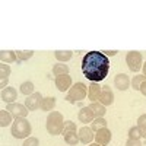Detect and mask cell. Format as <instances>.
Returning <instances> with one entry per match:
<instances>
[{
  "mask_svg": "<svg viewBox=\"0 0 146 146\" xmlns=\"http://www.w3.org/2000/svg\"><path fill=\"white\" fill-rule=\"evenodd\" d=\"M16 56H18V60L23 62V60H29L32 56H34V51L31 50H23V51H16Z\"/></svg>",
  "mask_w": 146,
  "mask_h": 146,
  "instance_id": "83f0119b",
  "label": "cell"
},
{
  "mask_svg": "<svg viewBox=\"0 0 146 146\" xmlns=\"http://www.w3.org/2000/svg\"><path fill=\"white\" fill-rule=\"evenodd\" d=\"M54 56H56V58L58 60V62H69V60L72 58V56H73V53L72 51H56L54 53Z\"/></svg>",
  "mask_w": 146,
  "mask_h": 146,
  "instance_id": "484cf974",
  "label": "cell"
},
{
  "mask_svg": "<svg viewBox=\"0 0 146 146\" xmlns=\"http://www.w3.org/2000/svg\"><path fill=\"white\" fill-rule=\"evenodd\" d=\"M0 60L2 63H13L18 60V56H16V51H10V50H2L0 51Z\"/></svg>",
  "mask_w": 146,
  "mask_h": 146,
  "instance_id": "ac0fdd59",
  "label": "cell"
},
{
  "mask_svg": "<svg viewBox=\"0 0 146 146\" xmlns=\"http://www.w3.org/2000/svg\"><path fill=\"white\" fill-rule=\"evenodd\" d=\"M146 80V76L145 75H137L133 78L131 80V88L135 89V91H140V86H142V83Z\"/></svg>",
  "mask_w": 146,
  "mask_h": 146,
  "instance_id": "d4e9b609",
  "label": "cell"
},
{
  "mask_svg": "<svg viewBox=\"0 0 146 146\" xmlns=\"http://www.w3.org/2000/svg\"><path fill=\"white\" fill-rule=\"evenodd\" d=\"M32 131L31 123L27 118H15L12 124V135L16 139H27Z\"/></svg>",
  "mask_w": 146,
  "mask_h": 146,
  "instance_id": "3957f363",
  "label": "cell"
},
{
  "mask_svg": "<svg viewBox=\"0 0 146 146\" xmlns=\"http://www.w3.org/2000/svg\"><path fill=\"white\" fill-rule=\"evenodd\" d=\"M62 135L64 136L66 143H69V145H72V146H75V145H78V143L80 142V140H79V133H78V130H76V124L73 123V121H70V120L64 121V129H63Z\"/></svg>",
  "mask_w": 146,
  "mask_h": 146,
  "instance_id": "5b68a950",
  "label": "cell"
},
{
  "mask_svg": "<svg viewBox=\"0 0 146 146\" xmlns=\"http://www.w3.org/2000/svg\"><path fill=\"white\" fill-rule=\"evenodd\" d=\"M140 137H143V136H142V131H140V129L137 126L136 127H131L129 130V139H139L140 140Z\"/></svg>",
  "mask_w": 146,
  "mask_h": 146,
  "instance_id": "f1b7e54d",
  "label": "cell"
},
{
  "mask_svg": "<svg viewBox=\"0 0 146 146\" xmlns=\"http://www.w3.org/2000/svg\"><path fill=\"white\" fill-rule=\"evenodd\" d=\"M126 63L131 72H139L142 69V54L139 51H130L126 56Z\"/></svg>",
  "mask_w": 146,
  "mask_h": 146,
  "instance_id": "8992f818",
  "label": "cell"
},
{
  "mask_svg": "<svg viewBox=\"0 0 146 146\" xmlns=\"http://www.w3.org/2000/svg\"><path fill=\"white\" fill-rule=\"evenodd\" d=\"M12 123V114L7 110H0V126L6 127Z\"/></svg>",
  "mask_w": 146,
  "mask_h": 146,
  "instance_id": "44dd1931",
  "label": "cell"
},
{
  "mask_svg": "<svg viewBox=\"0 0 146 146\" xmlns=\"http://www.w3.org/2000/svg\"><path fill=\"white\" fill-rule=\"evenodd\" d=\"M140 92H142V94L146 96V80L142 83V86H140Z\"/></svg>",
  "mask_w": 146,
  "mask_h": 146,
  "instance_id": "1f68e13d",
  "label": "cell"
},
{
  "mask_svg": "<svg viewBox=\"0 0 146 146\" xmlns=\"http://www.w3.org/2000/svg\"><path fill=\"white\" fill-rule=\"evenodd\" d=\"M21 92L23 94V95H27V96H29V95H32L35 91H34V83L32 82H23L22 85H21Z\"/></svg>",
  "mask_w": 146,
  "mask_h": 146,
  "instance_id": "cb8c5ba5",
  "label": "cell"
},
{
  "mask_svg": "<svg viewBox=\"0 0 146 146\" xmlns=\"http://www.w3.org/2000/svg\"><path fill=\"white\" fill-rule=\"evenodd\" d=\"M114 86H115L117 89H120V91L129 89V86H130V79H129V76L126 75V73H120V75H117L115 79H114Z\"/></svg>",
  "mask_w": 146,
  "mask_h": 146,
  "instance_id": "7c38bea8",
  "label": "cell"
},
{
  "mask_svg": "<svg viewBox=\"0 0 146 146\" xmlns=\"http://www.w3.org/2000/svg\"><path fill=\"white\" fill-rule=\"evenodd\" d=\"M18 96V92L15 88H5L2 89V101L7 102V104H13Z\"/></svg>",
  "mask_w": 146,
  "mask_h": 146,
  "instance_id": "2e32d148",
  "label": "cell"
},
{
  "mask_svg": "<svg viewBox=\"0 0 146 146\" xmlns=\"http://www.w3.org/2000/svg\"><path fill=\"white\" fill-rule=\"evenodd\" d=\"M23 146H40V142L36 137H27V140L23 142Z\"/></svg>",
  "mask_w": 146,
  "mask_h": 146,
  "instance_id": "f546056e",
  "label": "cell"
},
{
  "mask_svg": "<svg viewBox=\"0 0 146 146\" xmlns=\"http://www.w3.org/2000/svg\"><path fill=\"white\" fill-rule=\"evenodd\" d=\"M100 102L102 105H111L114 102V94L110 89V86H102V91L100 95Z\"/></svg>",
  "mask_w": 146,
  "mask_h": 146,
  "instance_id": "4fadbf2b",
  "label": "cell"
},
{
  "mask_svg": "<svg viewBox=\"0 0 146 146\" xmlns=\"http://www.w3.org/2000/svg\"><path fill=\"white\" fill-rule=\"evenodd\" d=\"M101 91H102V88L100 86V83L92 82V83L89 85V86H88V98H89L92 102H96V101L100 100Z\"/></svg>",
  "mask_w": 146,
  "mask_h": 146,
  "instance_id": "5bb4252c",
  "label": "cell"
},
{
  "mask_svg": "<svg viewBox=\"0 0 146 146\" xmlns=\"http://www.w3.org/2000/svg\"><path fill=\"white\" fill-rule=\"evenodd\" d=\"M79 140L82 142V143H85V145H91V142L95 139V135H94V130L91 129V127H82V129H79Z\"/></svg>",
  "mask_w": 146,
  "mask_h": 146,
  "instance_id": "8fae6325",
  "label": "cell"
},
{
  "mask_svg": "<svg viewBox=\"0 0 146 146\" xmlns=\"http://www.w3.org/2000/svg\"><path fill=\"white\" fill-rule=\"evenodd\" d=\"M9 76H10V67L9 64L6 63H2L0 64V85H2V88H7L6 85L9 82Z\"/></svg>",
  "mask_w": 146,
  "mask_h": 146,
  "instance_id": "e0dca14e",
  "label": "cell"
},
{
  "mask_svg": "<svg viewBox=\"0 0 146 146\" xmlns=\"http://www.w3.org/2000/svg\"><path fill=\"white\" fill-rule=\"evenodd\" d=\"M54 107H56V98H54V96H47V98H42V101H41V110H42V111H53Z\"/></svg>",
  "mask_w": 146,
  "mask_h": 146,
  "instance_id": "ffe728a7",
  "label": "cell"
},
{
  "mask_svg": "<svg viewBox=\"0 0 146 146\" xmlns=\"http://www.w3.org/2000/svg\"><path fill=\"white\" fill-rule=\"evenodd\" d=\"M126 146H142V143L139 139H129L126 142Z\"/></svg>",
  "mask_w": 146,
  "mask_h": 146,
  "instance_id": "4dcf8cb0",
  "label": "cell"
},
{
  "mask_svg": "<svg viewBox=\"0 0 146 146\" xmlns=\"http://www.w3.org/2000/svg\"><path fill=\"white\" fill-rule=\"evenodd\" d=\"M56 86L60 92L69 91L72 88V78L69 75H62V76H56Z\"/></svg>",
  "mask_w": 146,
  "mask_h": 146,
  "instance_id": "9c48e42d",
  "label": "cell"
},
{
  "mask_svg": "<svg viewBox=\"0 0 146 146\" xmlns=\"http://www.w3.org/2000/svg\"><path fill=\"white\" fill-rule=\"evenodd\" d=\"M102 53H105L107 56H115V54H117V51H115V50H111V51L108 50V51H102Z\"/></svg>",
  "mask_w": 146,
  "mask_h": 146,
  "instance_id": "d6a6232c",
  "label": "cell"
},
{
  "mask_svg": "<svg viewBox=\"0 0 146 146\" xmlns=\"http://www.w3.org/2000/svg\"><path fill=\"white\" fill-rule=\"evenodd\" d=\"M86 96V85L82 83V82H76L75 85H72V88L67 92L66 96V101L70 104H76L82 100H85Z\"/></svg>",
  "mask_w": 146,
  "mask_h": 146,
  "instance_id": "277c9868",
  "label": "cell"
},
{
  "mask_svg": "<svg viewBox=\"0 0 146 146\" xmlns=\"http://www.w3.org/2000/svg\"><path fill=\"white\" fill-rule=\"evenodd\" d=\"M64 129V120L63 115L58 111H51L47 117V131L53 136L62 135Z\"/></svg>",
  "mask_w": 146,
  "mask_h": 146,
  "instance_id": "7a4b0ae2",
  "label": "cell"
},
{
  "mask_svg": "<svg viewBox=\"0 0 146 146\" xmlns=\"http://www.w3.org/2000/svg\"><path fill=\"white\" fill-rule=\"evenodd\" d=\"M78 118H79L80 123H92L94 118H95V115H94V113H92L91 107H83L80 111L78 113Z\"/></svg>",
  "mask_w": 146,
  "mask_h": 146,
  "instance_id": "9a60e30c",
  "label": "cell"
},
{
  "mask_svg": "<svg viewBox=\"0 0 146 146\" xmlns=\"http://www.w3.org/2000/svg\"><path fill=\"white\" fill-rule=\"evenodd\" d=\"M53 73L56 76H62V75H69V66L67 64H63V63H60V64H56L53 67Z\"/></svg>",
  "mask_w": 146,
  "mask_h": 146,
  "instance_id": "603a6c76",
  "label": "cell"
},
{
  "mask_svg": "<svg viewBox=\"0 0 146 146\" xmlns=\"http://www.w3.org/2000/svg\"><path fill=\"white\" fill-rule=\"evenodd\" d=\"M142 69H143V73H145V76H146V63L142 66Z\"/></svg>",
  "mask_w": 146,
  "mask_h": 146,
  "instance_id": "836d02e7",
  "label": "cell"
},
{
  "mask_svg": "<svg viewBox=\"0 0 146 146\" xmlns=\"http://www.w3.org/2000/svg\"><path fill=\"white\" fill-rule=\"evenodd\" d=\"M107 120L104 118V117H100V118H94V121L91 123V129L94 130V131H98V130H101V129H105L107 127Z\"/></svg>",
  "mask_w": 146,
  "mask_h": 146,
  "instance_id": "7402d4cb",
  "label": "cell"
},
{
  "mask_svg": "<svg viewBox=\"0 0 146 146\" xmlns=\"http://www.w3.org/2000/svg\"><path fill=\"white\" fill-rule=\"evenodd\" d=\"M91 110H92V113L95 115V118H100V117H104L105 113H107V110H105V105H102L101 102H92L91 105Z\"/></svg>",
  "mask_w": 146,
  "mask_h": 146,
  "instance_id": "d6986e66",
  "label": "cell"
},
{
  "mask_svg": "<svg viewBox=\"0 0 146 146\" xmlns=\"http://www.w3.org/2000/svg\"><path fill=\"white\" fill-rule=\"evenodd\" d=\"M137 127L142 131V136L146 139V114H143L137 118Z\"/></svg>",
  "mask_w": 146,
  "mask_h": 146,
  "instance_id": "4316f807",
  "label": "cell"
},
{
  "mask_svg": "<svg viewBox=\"0 0 146 146\" xmlns=\"http://www.w3.org/2000/svg\"><path fill=\"white\" fill-rule=\"evenodd\" d=\"M6 110L12 114V117H15V118H25L29 113V110L27 108V105H22V104H7Z\"/></svg>",
  "mask_w": 146,
  "mask_h": 146,
  "instance_id": "52a82bcc",
  "label": "cell"
},
{
  "mask_svg": "<svg viewBox=\"0 0 146 146\" xmlns=\"http://www.w3.org/2000/svg\"><path fill=\"white\" fill-rule=\"evenodd\" d=\"M82 72L91 82L100 83L104 80L110 72V60L104 53L89 51L82 58Z\"/></svg>",
  "mask_w": 146,
  "mask_h": 146,
  "instance_id": "6da1fadb",
  "label": "cell"
},
{
  "mask_svg": "<svg viewBox=\"0 0 146 146\" xmlns=\"http://www.w3.org/2000/svg\"><path fill=\"white\" fill-rule=\"evenodd\" d=\"M95 140H96V143L101 145V146H107L110 142H111V131H110L107 127L98 130L95 133Z\"/></svg>",
  "mask_w": 146,
  "mask_h": 146,
  "instance_id": "30bf717a",
  "label": "cell"
},
{
  "mask_svg": "<svg viewBox=\"0 0 146 146\" xmlns=\"http://www.w3.org/2000/svg\"><path fill=\"white\" fill-rule=\"evenodd\" d=\"M88 146H101V145H98V143H91V145H88Z\"/></svg>",
  "mask_w": 146,
  "mask_h": 146,
  "instance_id": "e575fe53",
  "label": "cell"
},
{
  "mask_svg": "<svg viewBox=\"0 0 146 146\" xmlns=\"http://www.w3.org/2000/svg\"><path fill=\"white\" fill-rule=\"evenodd\" d=\"M41 101H42L41 94H40V92H34L32 95L27 96L25 105H27V108L29 110V111H35V110L41 108Z\"/></svg>",
  "mask_w": 146,
  "mask_h": 146,
  "instance_id": "ba28073f",
  "label": "cell"
}]
</instances>
